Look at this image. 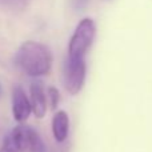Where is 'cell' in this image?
<instances>
[{
  "instance_id": "cell-1",
  "label": "cell",
  "mask_w": 152,
  "mask_h": 152,
  "mask_svg": "<svg viewBox=\"0 0 152 152\" xmlns=\"http://www.w3.org/2000/svg\"><path fill=\"white\" fill-rule=\"evenodd\" d=\"M15 63L24 74L31 77H40L50 72L52 66V53L44 44L28 40L19 47Z\"/></svg>"
},
{
  "instance_id": "cell-2",
  "label": "cell",
  "mask_w": 152,
  "mask_h": 152,
  "mask_svg": "<svg viewBox=\"0 0 152 152\" xmlns=\"http://www.w3.org/2000/svg\"><path fill=\"white\" fill-rule=\"evenodd\" d=\"M95 35H96V26L91 18H84L83 20L79 21L68 43L69 58H86L95 40Z\"/></svg>"
},
{
  "instance_id": "cell-3",
  "label": "cell",
  "mask_w": 152,
  "mask_h": 152,
  "mask_svg": "<svg viewBox=\"0 0 152 152\" xmlns=\"http://www.w3.org/2000/svg\"><path fill=\"white\" fill-rule=\"evenodd\" d=\"M87 66L86 59L81 58H69L67 56L64 63V87L69 95H77L83 89L86 81Z\"/></svg>"
},
{
  "instance_id": "cell-4",
  "label": "cell",
  "mask_w": 152,
  "mask_h": 152,
  "mask_svg": "<svg viewBox=\"0 0 152 152\" xmlns=\"http://www.w3.org/2000/svg\"><path fill=\"white\" fill-rule=\"evenodd\" d=\"M20 152H45V145L37 131L31 126L19 124L11 132Z\"/></svg>"
},
{
  "instance_id": "cell-5",
  "label": "cell",
  "mask_w": 152,
  "mask_h": 152,
  "mask_svg": "<svg viewBox=\"0 0 152 152\" xmlns=\"http://www.w3.org/2000/svg\"><path fill=\"white\" fill-rule=\"evenodd\" d=\"M32 113L31 99L21 87H13L12 91V116L19 124L24 123Z\"/></svg>"
},
{
  "instance_id": "cell-6",
  "label": "cell",
  "mask_w": 152,
  "mask_h": 152,
  "mask_svg": "<svg viewBox=\"0 0 152 152\" xmlns=\"http://www.w3.org/2000/svg\"><path fill=\"white\" fill-rule=\"evenodd\" d=\"M29 99L32 104V113L37 119H42L47 112V94L44 92L43 84L40 81H32L29 89Z\"/></svg>"
},
{
  "instance_id": "cell-7",
  "label": "cell",
  "mask_w": 152,
  "mask_h": 152,
  "mask_svg": "<svg viewBox=\"0 0 152 152\" xmlns=\"http://www.w3.org/2000/svg\"><path fill=\"white\" fill-rule=\"evenodd\" d=\"M52 135L58 143H63L68 137L69 118L66 111H56L52 118Z\"/></svg>"
},
{
  "instance_id": "cell-8",
  "label": "cell",
  "mask_w": 152,
  "mask_h": 152,
  "mask_svg": "<svg viewBox=\"0 0 152 152\" xmlns=\"http://www.w3.org/2000/svg\"><path fill=\"white\" fill-rule=\"evenodd\" d=\"M47 100L50 102L51 110L55 111L58 108L59 103H60V94H59V89L56 87H50L47 91Z\"/></svg>"
},
{
  "instance_id": "cell-9",
  "label": "cell",
  "mask_w": 152,
  "mask_h": 152,
  "mask_svg": "<svg viewBox=\"0 0 152 152\" xmlns=\"http://www.w3.org/2000/svg\"><path fill=\"white\" fill-rule=\"evenodd\" d=\"M0 152H20L15 140H13V137L11 136V134L4 137V142H3V145L0 148Z\"/></svg>"
},
{
  "instance_id": "cell-10",
  "label": "cell",
  "mask_w": 152,
  "mask_h": 152,
  "mask_svg": "<svg viewBox=\"0 0 152 152\" xmlns=\"http://www.w3.org/2000/svg\"><path fill=\"white\" fill-rule=\"evenodd\" d=\"M19 4V0H0V5L5 8H13Z\"/></svg>"
},
{
  "instance_id": "cell-11",
  "label": "cell",
  "mask_w": 152,
  "mask_h": 152,
  "mask_svg": "<svg viewBox=\"0 0 152 152\" xmlns=\"http://www.w3.org/2000/svg\"><path fill=\"white\" fill-rule=\"evenodd\" d=\"M87 1H88V0H72V4H74L75 8L80 10L81 7H84V5L87 4Z\"/></svg>"
},
{
  "instance_id": "cell-12",
  "label": "cell",
  "mask_w": 152,
  "mask_h": 152,
  "mask_svg": "<svg viewBox=\"0 0 152 152\" xmlns=\"http://www.w3.org/2000/svg\"><path fill=\"white\" fill-rule=\"evenodd\" d=\"M0 95H1V84H0Z\"/></svg>"
}]
</instances>
